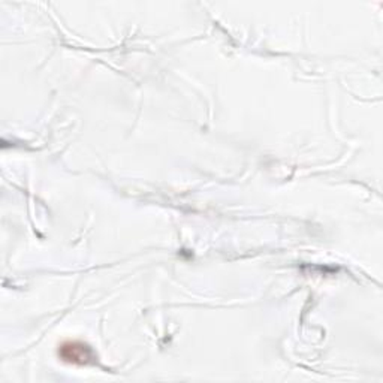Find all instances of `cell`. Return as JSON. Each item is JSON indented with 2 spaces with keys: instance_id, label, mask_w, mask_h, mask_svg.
Wrapping results in <instances>:
<instances>
[{
  "instance_id": "1",
  "label": "cell",
  "mask_w": 383,
  "mask_h": 383,
  "mask_svg": "<svg viewBox=\"0 0 383 383\" xmlns=\"http://www.w3.org/2000/svg\"><path fill=\"white\" fill-rule=\"evenodd\" d=\"M58 357L66 362H72V364H88L95 359L92 349L83 343H65L58 349Z\"/></svg>"
}]
</instances>
